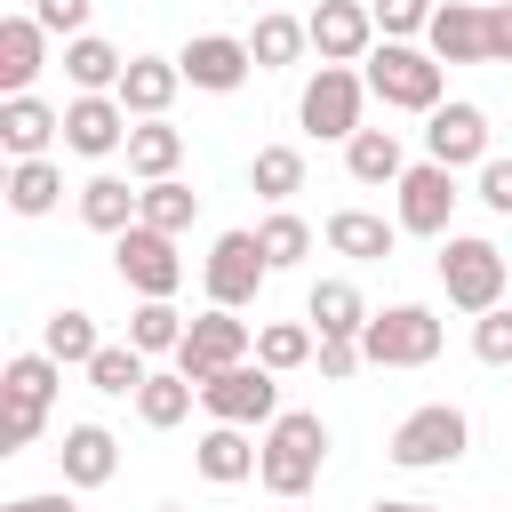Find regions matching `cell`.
<instances>
[{
	"instance_id": "cell-1",
	"label": "cell",
	"mask_w": 512,
	"mask_h": 512,
	"mask_svg": "<svg viewBox=\"0 0 512 512\" xmlns=\"http://www.w3.org/2000/svg\"><path fill=\"white\" fill-rule=\"evenodd\" d=\"M320 456H328V424H320L312 408H280V416L264 424V464H256V480H264L280 504H296V496L320 480Z\"/></svg>"
},
{
	"instance_id": "cell-2",
	"label": "cell",
	"mask_w": 512,
	"mask_h": 512,
	"mask_svg": "<svg viewBox=\"0 0 512 512\" xmlns=\"http://www.w3.org/2000/svg\"><path fill=\"white\" fill-rule=\"evenodd\" d=\"M440 56L432 48H408V40H384V48H368V96H384V104H400V112H432L440 104Z\"/></svg>"
},
{
	"instance_id": "cell-3",
	"label": "cell",
	"mask_w": 512,
	"mask_h": 512,
	"mask_svg": "<svg viewBox=\"0 0 512 512\" xmlns=\"http://www.w3.org/2000/svg\"><path fill=\"white\" fill-rule=\"evenodd\" d=\"M112 272L136 288V296H176L184 288V256H176V232H160V224H128V232H112Z\"/></svg>"
},
{
	"instance_id": "cell-4",
	"label": "cell",
	"mask_w": 512,
	"mask_h": 512,
	"mask_svg": "<svg viewBox=\"0 0 512 512\" xmlns=\"http://www.w3.org/2000/svg\"><path fill=\"white\" fill-rule=\"evenodd\" d=\"M360 96H368V72H352V64H320V72L304 80V104H296L304 136H336V144H352V136H360Z\"/></svg>"
},
{
	"instance_id": "cell-5",
	"label": "cell",
	"mask_w": 512,
	"mask_h": 512,
	"mask_svg": "<svg viewBox=\"0 0 512 512\" xmlns=\"http://www.w3.org/2000/svg\"><path fill=\"white\" fill-rule=\"evenodd\" d=\"M360 352H368L376 368H424V360H440V320H432L424 304L368 312V328H360Z\"/></svg>"
},
{
	"instance_id": "cell-6",
	"label": "cell",
	"mask_w": 512,
	"mask_h": 512,
	"mask_svg": "<svg viewBox=\"0 0 512 512\" xmlns=\"http://www.w3.org/2000/svg\"><path fill=\"white\" fill-rule=\"evenodd\" d=\"M464 440H472L464 408L432 400V408L400 416V432H392V464H400V472H440V464H456V456H464Z\"/></svg>"
},
{
	"instance_id": "cell-7",
	"label": "cell",
	"mask_w": 512,
	"mask_h": 512,
	"mask_svg": "<svg viewBox=\"0 0 512 512\" xmlns=\"http://www.w3.org/2000/svg\"><path fill=\"white\" fill-rule=\"evenodd\" d=\"M240 360H256V336H248V320H232L224 304H208V312L184 328V344H176V368H184L192 384H208V376H224V368H240Z\"/></svg>"
},
{
	"instance_id": "cell-8",
	"label": "cell",
	"mask_w": 512,
	"mask_h": 512,
	"mask_svg": "<svg viewBox=\"0 0 512 512\" xmlns=\"http://www.w3.org/2000/svg\"><path fill=\"white\" fill-rule=\"evenodd\" d=\"M440 288H448L456 312L504 304V248H496V240H448V248H440Z\"/></svg>"
},
{
	"instance_id": "cell-9",
	"label": "cell",
	"mask_w": 512,
	"mask_h": 512,
	"mask_svg": "<svg viewBox=\"0 0 512 512\" xmlns=\"http://www.w3.org/2000/svg\"><path fill=\"white\" fill-rule=\"evenodd\" d=\"M200 408L216 424H272L280 416V384H272L264 360H240V368H224V376L200 384Z\"/></svg>"
},
{
	"instance_id": "cell-10",
	"label": "cell",
	"mask_w": 512,
	"mask_h": 512,
	"mask_svg": "<svg viewBox=\"0 0 512 512\" xmlns=\"http://www.w3.org/2000/svg\"><path fill=\"white\" fill-rule=\"evenodd\" d=\"M208 304H224V312H240V304H256V288L272 280V264H264V248H256V232H216V248H208Z\"/></svg>"
},
{
	"instance_id": "cell-11",
	"label": "cell",
	"mask_w": 512,
	"mask_h": 512,
	"mask_svg": "<svg viewBox=\"0 0 512 512\" xmlns=\"http://www.w3.org/2000/svg\"><path fill=\"white\" fill-rule=\"evenodd\" d=\"M392 192H400V232H424V240L448 232V216H456V168L448 160H416Z\"/></svg>"
},
{
	"instance_id": "cell-12",
	"label": "cell",
	"mask_w": 512,
	"mask_h": 512,
	"mask_svg": "<svg viewBox=\"0 0 512 512\" xmlns=\"http://www.w3.org/2000/svg\"><path fill=\"white\" fill-rule=\"evenodd\" d=\"M304 32H312L320 64H360V56L376 48V16H368V0H320V8L304 16Z\"/></svg>"
},
{
	"instance_id": "cell-13",
	"label": "cell",
	"mask_w": 512,
	"mask_h": 512,
	"mask_svg": "<svg viewBox=\"0 0 512 512\" xmlns=\"http://www.w3.org/2000/svg\"><path fill=\"white\" fill-rule=\"evenodd\" d=\"M184 80L192 88H208V96H232L248 72H256V56H248V40H232V32H200V40H184Z\"/></svg>"
},
{
	"instance_id": "cell-14",
	"label": "cell",
	"mask_w": 512,
	"mask_h": 512,
	"mask_svg": "<svg viewBox=\"0 0 512 512\" xmlns=\"http://www.w3.org/2000/svg\"><path fill=\"white\" fill-rule=\"evenodd\" d=\"M64 144L104 160V152H128V104L120 96H72L64 104Z\"/></svg>"
},
{
	"instance_id": "cell-15",
	"label": "cell",
	"mask_w": 512,
	"mask_h": 512,
	"mask_svg": "<svg viewBox=\"0 0 512 512\" xmlns=\"http://www.w3.org/2000/svg\"><path fill=\"white\" fill-rule=\"evenodd\" d=\"M424 48H432L440 64H488V8H472V0H448V8H432V24H424Z\"/></svg>"
},
{
	"instance_id": "cell-16",
	"label": "cell",
	"mask_w": 512,
	"mask_h": 512,
	"mask_svg": "<svg viewBox=\"0 0 512 512\" xmlns=\"http://www.w3.org/2000/svg\"><path fill=\"white\" fill-rule=\"evenodd\" d=\"M176 88H184V64L176 56H128V72H120V104H128V120H160L168 104H176Z\"/></svg>"
},
{
	"instance_id": "cell-17",
	"label": "cell",
	"mask_w": 512,
	"mask_h": 512,
	"mask_svg": "<svg viewBox=\"0 0 512 512\" xmlns=\"http://www.w3.org/2000/svg\"><path fill=\"white\" fill-rule=\"evenodd\" d=\"M424 152L464 168V160H488V112L480 104H432V128H424Z\"/></svg>"
},
{
	"instance_id": "cell-18",
	"label": "cell",
	"mask_w": 512,
	"mask_h": 512,
	"mask_svg": "<svg viewBox=\"0 0 512 512\" xmlns=\"http://www.w3.org/2000/svg\"><path fill=\"white\" fill-rule=\"evenodd\" d=\"M56 464H64V488H104L120 472V440L104 424H72L64 448H56Z\"/></svg>"
},
{
	"instance_id": "cell-19",
	"label": "cell",
	"mask_w": 512,
	"mask_h": 512,
	"mask_svg": "<svg viewBox=\"0 0 512 512\" xmlns=\"http://www.w3.org/2000/svg\"><path fill=\"white\" fill-rule=\"evenodd\" d=\"M40 48H48V24H40V16H0V88H8V96H32Z\"/></svg>"
},
{
	"instance_id": "cell-20",
	"label": "cell",
	"mask_w": 512,
	"mask_h": 512,
	"mask_svg": "<svg viewBox=\"0 0 512 512\" xmlns=\"http://www.w3.org/2000/svg\"><path fill=\"white\" fill-rule=\"evenodd\" d=\"M200 480H216V488H232V480H248L256 464H264V440H248V424H216V432H200Z\"/></svg>"
},
{
	"instance_id": "cell-21",
	"label": "cell",
	"mask_w": 512,
	"mask_h": 512,
	"mask_svg": "<svg viewBox=\"0 0 512 512\" xmlns=\"http://www.w3.org/2000/svg\"><path fill=\"white\" fill-rule=\"evenodd\" d=\"M120 72H128V56H120L112 40H96V32L64 40V80H72L80 96H112V88H120Z\"/></svg>"
},
{
	"instance_id": "cell-22",
	"label": "cell",
	"mask_w": 512,
	"mask_h": 512,
	"mask_svg": "<svg viewBox=\"0 0 512 512\" xmlns=\"http://www.w3.org/2000/svg\"><path fill=\"white\" fill-rule=\"evenodd\" d=\"M48 136H64V112H48L40 96H8V104H0V144H8L16 160H40Z\"/></svg>"
},
{
	"instance_id": "cell-23",
	"label": "cell",
	"mask_w": 512,
	"mask_h": 512,
	"mask_svg": "<svg viewBox=\"0 0 512 512\" xmlns=\"http://www.w3.org/2000/svg\"><path fill=\"white\" fill-rule=\"evenodd\" d=\"M392 240H400V224H384V216H368V208H336V216H328V248L352 256V264H384Z\"/></svg>"
},
{
	"instance_id": "cell-24",
	"label": "cell",
	"mask_w": 512,
	"mask_h": 512,
	"mask_svg": "<svg viewBox=\"0 0 512 512\" xmlns=\"http://www.w3.org/2000/svg\"><path fill=\"white\" fill-rule=\"evenodd\" d=\"M176 160H184V128H168V120H136V128H128V176H136V184L176 176Z\"/></svg>"
},
{
	"instance_id": "cell-25",
	"label": "cell",
	"mask_w": 512,
	"mask_h": 512,
	"mask_svg": "<svg viewBox=\"0 0 512 512\" xmlns=\"http://www.w3.org/2000/svg\"><path fill=\"white\" fill-rule=\"evenodd\" d=\"M344 168H352V184H400V176H408V152H400L392 128H360V136L344 144Z\"/></svg>"
},
{
	"instance_id": "cell-26",
	"label": "cell",
	"mask_w": 512,
	"mask_h": 512,
	"mask_svg": "<svg viewBox=\"0 0 512 512\" xmlns=\"http://www.w3.org/2000/svg\"><path fill=\"white\" fill-rule=\"evenodd\" d=\"M80 216H88L96 232H128V224L144 216V192H128V176H88V184H80Z\"/></svg>"
},
{
	"instance_id": "cell-27",
	"label": "cell",
	"mask_w": 512,
	"mask_h": 512,
	"mask_svg": "<svg viewBox=\"0 0 512 512\" xmlns=\"http://www.w3.org/2000/svg\"><path fill=\"white\" fill-rule=\"evenodd\" d=\"M56 200H64V168H56L48 152H40V160H16V168H8V208H16V216H48Z\"/></svg>"
},
{
	"instance_id": "cell-28",
	"label": "cell",
	"mask_w": 512,
	"mask_h": 512,
	"mask_svg": "<svg viewBox=\"0 0 512 512\" xmlns=\"http://www.w3.org/2000/svg\"><path fill=\"white\" fill-rule=\"evenodd\" d=\"M304 320H312L320 336H360V328H368V304H360L352 280H320L312 304H304Z\"/></svg>"
},
{
	"instance_id": "cell-29",
	"label": "cell",
	"mask_w": 512,
	"mask_h": 512,
	"mask_svg": "<svg viewBox=\"0 0 512 512\" xmlns=\"http://www.w3.org/2000/svg\"><path fill=\"white\" fill-rule=\"evenodd\" d=\"M304 48H312V32H304L296 16H256V32H248V56H256V72H288Z\"/></svg>"
},
{
	"instance_id": "cell-30",
	"label": "cell",
	"mask_w": 512,
	"mask_h": 512,
	"mask_svg": "<svg viewBox=\"0 0 512 512\" xmlns=\"http://www.w3.org/2000/svg\"><path fill=\"white\" fill-rule=\"evenodd\" d=\"M56 352H16L8 368H0V400H24V408H48L56 400Z\"/></svg>"
},
{
	"instance_id": "cell-31",
	"label": "cell",
	"mask_w": 512,
	"mask_h": 512,
	"mask_svg": "<svg viewBox=\"0 0 512 512\" xmlns=\"http://www.w3.org/2000/svg\"><path fill=\"white\" fill-rule=\"evenodd\" d=\"M192 392H200V384H192L184 368H168V376H144V392H136V416H144L152 432H168V424H184V416H192Z\"/></svg>"
},
{
	"instance_id": "cell-32",
	"label": "cell",
	"mask_w": 512,
	"mask_h": 512,
	"mask_svg": "<svg viewBox=\"0 0 512 512\" xmlns=\"http://www.w3.org/2000/svg\"><path fill=\"white\" fill-rule=\"evenodd\" d=\"M184 328H192V320H184L168 296H144V304H136V320H128V344L152 360V352H176V344H184Z\"/></svg>"
},
{
	"instance_id": "cell-33",
	"label": "cell",
	"mask_w": 512,
	"mask_h": 512,
	"mask_svg": "<svg viewBox=\"0 0 512 512\" xmlns=\"http://www.w3.org/2000/svg\"><path fill=\"white\" fill-rule=\"evenodd\" d=\"M96 344H104V336H96V320H88V312H72V304H64V312H48V328H40V352H56L64 368H88V360H96Z\"/></svg>"
},
{
	"instance_id": "cell-34",
	"label": "cell",
	"mask_w": 512,
	"mask_h": 512,
	"mask_svg": "<svg viewBox=\"0 0 512 512\" xmlns=\"http://www.w3.org/2000/svg\"><path fill=\"white\" fill-rule=\"evenodd\" d=\"M248 184H256V192L280 208L288 192H304V152H296V144H264V152L248 160Z\"/></svg>"
},
{
	"instance_id": "cell-35",
	"label": "cell",
	"mask_w": 512,
	"mask_h": 512,
	"mask_svg": "<svg viewBox=\"0 0 512 512\" xmlns=\"http://www.w3.org/2000/svg\"><path fill=\"white\" fill-rule=\"evenodd\" d=\"M256 248H264V264H272V272H288V264H304V256H312V224H304V216H288V208H272V216L256 224Z\"/></svg>"
},
{
	"instance_id": "cell-36",
	"label": "cell",
	"mask_w": 512,
	"mask_h": 512,
	"mask_svg": "<svg viewBox=\"0 0 512 512\" xmlns=\"http://www.w3.org/2000/svg\"><path fill=\"white\" fill-rule=\"evenodd\" d=\"M312 352H320V344H312V328H304V320H264V328H256V360H264L272 376L304 368Z\"/></svg>"
},
{
	"instance_id": "cell-37",
	"label": "cell",
	"mask_w": 512,
	"mask_h": 512,
	"mask_svg": "<svg viewBox=\"0 0 512 512\" xmlns=\"http://www.w3.org/2000/svg\"><path fill=\"white\" fill-rule=\"evenodd\" d=\"M144 352L136 344H96V360H88V384L96 392H112V400H128V392H144Z\"/></svg>"
},
{
	"instance_id": "cell-38",
	"label": "cell",
	"mask_w": 512,
	"mask_h": 512,
	"mask_svg": "<svg viewBox=\"0 0 512 512\" xmlns=\"http://www.w3.org/2000/svg\"><path fill=\"white\" fill-rule=\"evenodd\" d=\"M192 216H200V192H192V184H176V176L144 184V224H160V232H184Z\"/></svg>"
},
{
	"instance_id": "cell-39",
	"label": "cell",
	"mask_w": 512,
	"mask_h": 512,
	"mask_svg": "<svg viewBox=\"0 0 512 512\" xmlns=\"http://www.w3.org/2000/svg\"><path fill=\"white\" fill-rule=\"evenodd\" d=\"M472 352H480L488 368H512V304H488V312L472 320Z\"/></svg>"
},
{
	"instance_id": "cell-40",
	"label": "cell",
	"mask_w": 512,
	"mask_h": 512,
	"mask_svg": "<svg viewBox=\"0 0 512 512\" xmlns=\"http://www.w3.org/2000/svg\"><path fill=\"white\" fill-rule=\"evenodd\" d=\"M368 16H376V32H384V40H408V32H424V24H432V0H368Z\"/></svg>"
},
{
	"instance_id": "cell-41",
	"label": "cell",
	"mask_w": 512,
	"mask_h": 512,
	"mask_svg": "<svg viewBox=\"0 0 512 512\" xmlns=\"http://www.w3.org/2000/svg\"><path fill=\"white\" fill-rule=\"evenodd\" d=\"M40 424H48V408L0 400V448H8V456H16V448H32V440H40Z\"/></svg>"
},
{
	"instance_id": "cell-42",
	"label": "cell",
	"mask_w": 512,
	"mask_h": 512,
	"mask_svg": "<svg viewBox=\"0 0 512 512\" xmlns=\"http://www.w3.org/2000/svg\"><path fill=\"white\" fill-rule=\"evenodd\" d=\"M312 360H320V376H328V384H344L368 352H360V336H320V352H312Z\"/></svg>"
},
{
	"instance_id": "cell-43",
	"label": "cell",
	"mask_w": 512,
	"mask_h": 512,
	"mask_svg": "<svg viewBox=\"0 0 512 512\" xmlns=\"http://www.w3.org/2000/svg\"><path fill=\"white\" fill-rule=\"evenodd\" d=\"M32 16H40L48 32H64V40L88 32V0H32Z\"/></svg>"
},
{
	"instance_id": "cell-44",
	"label": "cell",
	"mask_w": 512,
	"mask_h": 512,
	"mask_svg": "<svg viewBox=\"0 0 512 512\" xmlns=\"http://www.w3.org/2000/svg\"><path fill=\"white\" fill-rule=\"evenodd\" d=\"M480 200L496 216H512V160H480Z\"/></svg>"
},
{
	"instance_id": "cell-45",
	"label": "cell",
	"mask_w": 512,
	"mask_h": 512,
	"mask_svg": "<svg viewBox=\"0 0 512 512\" xmlns=\"http://www.w3.org/2000/svg\"><path fill=\"white\" fill-rule=\"evenodd\" d=\"M488 64H512V0H488Z\"/></svg>"
},
{
	"instance_id": "cell-46",
	"label": "cell",
	"mask_w": 512,
	"mask_h": 512,
	"mask_svg": "<svg viewBox=\"0 0 512 512\" xmlns=\"http://www.w3.org/2000/svg\"><path fill=\"white\" fill-rule=\"evenodd\" d=\"M0 512H80V504H72V488H48V496H8Z\"/></svg>"
},
{
	"instance_id": "cell-47",
	"label": "cell",
	"mask_w": 512,
	"mask_h": 512,
	"mask_svg": "<svg viewBox=\"0 0 512 512\" xmlns=\"http://www.w3.org/2000/svg\"><path fill=\"white\" fill-rule=\"evenodd\" d=\"M368 512H432V504H368Z\"/></svg>"
},
{
	"instance_id": "cell-48",
	"label": "cell",
	"mask_w": 512,
	"mask_h": 512,
	"mask_svg": "<svg viewBox=\"0 0 512 512\" xmlns=\"http://www.w3.org/2000/svg\"><path fill=\"white\" fill-rule=\"evenodd\" d=\"M152 512H184V504H152Z\"/></svg>"
}]
</instances>
